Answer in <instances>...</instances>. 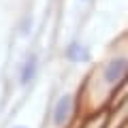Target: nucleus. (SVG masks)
Segmentation results:
<instances>
[{"label":"nucleus","mask_w":128,"mask_h":128,"mask_svg":"<svg viewBox=\"0 0 128 128\" xmlns=\"http://www.w3.org/2000/svg\"><path fill=\"white\" fill-rule=\"evenodd\" d=\"M128 73V60L126 58H115L107 64L105 68V81L107 83H118L124 79V75Z\"/></svg>","instance_id":"1"},{"label":"nucleus","mask_w":128,"mask_h":128,"mask_svg":"<svg viewBox=\"0 0 128 128\" xmlns=\"http://www.w3.org/2000/svg\"><path fill=\"white\" fill-rule=\"evenodd\" d=\"M70 111H73V100H70V96L60 98L58 105H56V111H54V122H56V126H62V124L68 122Z\"/></svg>","instance_id":"2"},{"label":"nucleus","mask_w":128,"mask_h":128,"mask_svg":"<svg viewBox=\"0 0 128 128\" xmlns=\"http://www.w3.org/2000/svg\"><path fill=\"white\" fill-rule=\"evenodd\" d=\"M34 73H36V58L30 56L28 62L24 64V70H22V83H30L32 77H34Z\"/></svg>","instance_id":"3"},{"label":"nucleus","mask_w":128,"mask_h":128,"mask_svg":"<svg viewBox=\"0 0 128 128\" xmlns=\"http://www.w3.org/2000/svg\"><path fill=\"white\" fill-rule=\"evenodd\" d=\"M68 58H70V60H86L88 54H86L79 45H70V47H68Z\"/></svg>","instance_id":"4"}]
</instances>
